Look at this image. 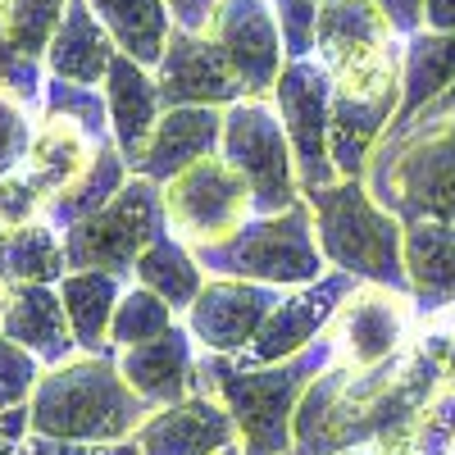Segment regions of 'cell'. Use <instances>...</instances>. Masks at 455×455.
<instances>
[{"mask_svg": "<svg viewBox=\"0 0 455 455\" xmlns=\"http://www.w3.org/2000/svg\"><path fill=\"white\" fill-rule=\"evenodd\" d=\"M128 178H132V169H128V160L119 156V146H100V156L92 160V169L73 182L68 192H60V196L46 201L42 219H46L51 228H60V233H68V228H78V223L92 219L96 210H105L114 196L124 192Z\"/></svg>", "mask_w": 455, "mask_h": 455, "instance_id": "f546056e", "label": "cell"}, {"mask_svg": "<svg viewBox=\"0 0 455 455\" xmlns=\"http://www.w3.org/2000/svg\"><path fill=\"white\" fill-rule=\"evenodd\" d=\"M105 109H109V132H114V146L119 156L128 160V169L141 160V150L156 132L160 114H164V100H160V83H156V68H146L137 60H128L124 51L114 55L109 73H105Z\"/></svg>", "mask_w": 455, "mask_h": 455, "instance_id": "7402d4cb", "label": "cell"}, {"mask_svg": "<svg viewBox=\"0 0 455 455\" xmlns=\"http://www.w3.org/2000/svg\"><path fill=\"white\" fill-rule=\"evenodd\" d=\"M36 119H42V109L0 87V178L23 169L32 132H36Z\"/></svg>", "mask_w": 455, "mask_h": 455, "instance_id": "e575fe53", "label": "cell"}, {"mask_svg": "<svg viewBox=\"0 0 455 455\" xmlns=\"http://www.w3.org/2000/svg\"><path fill=\"white\" fill-rule=\"evenodd\" d=\"M210 36L228 64L237 68V78L246 83L251 96H269L278 73L287 64L283 51V32L269 10V0H219V10L210 19Z\"/></svg>", "mask_w": 455, "mask_h": 455, "instance_id": "2e32d148", "label": "cell"}, {"mask_svg": "<svg viewBox=\"0 0 455 455\" xmlns=\"http://www.w3.org/2000/svg\"><path fill=\"white\" fill-rule=\"evenodd\" d=\"M55 287H60V300H64L68 328L78 337V351L83 355L114 351L109 347V323H114V310H119V296H124L128 278L105 274V269H68Z\"/></svg>", "mask_w": 455, "mask_h": 455, "instance_id": "484cf974", "label": "cell"}, {"mask_svg": "<svg viewBox=\"0 0 455 455\" xmlns=\"http://www.w3.org/2000/svg\"><path fill=\"white\" fill-rule=\"evenodd\" d=\"M96 10V19L105 23V32L114 36L128 60L156 68L164 60L169 32H173V14L164 0H87Z\"/></svg>", "mask_w": 455, "mask_h": 455, "instance_id": "83f0119b", "label": "cell"}, {"mask_svg": "<svg viewBox=\"0 0 455 455\" xmlns=\"http://www.w3.org/2000/svg\"><path fill=\"white\" fill-rule=\"evenodd\" d=\"M46 364L36 360L32 351L14 347V341L0 332V410H19L32 401L36 383H42Z\"/></svg>", "mask_w": 455, "mask_h": 455, "instance_id": "d590c367", "label": "cell"}, {"mask_svg": "<svg viewBox=\"0 0 455 455\" xmlns=\"http://www.w3.org/2000/svg\"><path fill=\"white\" fill-rule=\"evenodd\" d=\"M283 287L269 283H246V278H205L192 310L182 315L187 332L196 337L205 355H242L259 328L278 310Z\"/></svg>", "mask_w": 455, "mask_h": 455, "instance_id": "4fadbf2b", "label": "cell"}, {"mask_svg": "<svg viewBox=\"0 0 455 455\" xmlns=\"http://www.w3.org/2000/svg\"><path fill=\"white\" fill-rule=\"evenodd\" d=\"M100 156V146L92 141V132L83 124H73L68 114H46L36 119V132H32V146H28V160H23V173L28 182L42 192L46 201L68 192L78 182L92 160Z\"/></svg>", "mask_w": 455, "mask_h": 455, "instance_id": "603a6c76", "label": "cell"}, {"mask_svg": "<svg viewBox=\"0 0 455 455\" xmlns=\"http://www.w3.org/2000/svg\"><path fill=\"white\" fill-rule=\"evenodd\" d=\"M405 278L419 315L455 306V223H405Z\"/></svg>", "mask_w": 455, "mask_h": 455, "instance_id": "d4e9b609", "label": "cell"}, {"mask_svg": "<svg viewBox=\"0 0 455 455\" xmlns=\"http://www.w3.org/2000/svg\"><path fill=\"white\" fill-rule=\"evenodd\" d=\"M373 5L387 14V23L405 36V42L414 32H424V5H428V0H373Z\"/></svg>", "mask_w": 455, "mask_h": 455, "instance_id": "ab89813d", "label": "cell"}, {"mask_svg": "<svg viewBox=\"0 0 455 455\" xmlns=\"http://www.w3.org/2000/svg\"><path fill=\"white\" fill-rule=\"evenodd\" d=\"M169 14H173V28H187V32H210V19L219 10V0H164Z\"/></svg>", "mask_w": 455, "mask_h": 455, "instance_id": "60d3db41", "label": "cell"}, {"mask_svg": "<svg viewBox=\"0 0 455 455\" xmlns=\"http://www.w3.org/2000/svg\"><path fill=\"white\" fill-rule=\"evenodd\" d=\"M169 228L164 219V187L150 178H128L124 192L114 196L105 210L83 219L78 228L64 233V255L68 269H105L132 283L137 255Z\"/></svg>", "mask_w": 455, "mask_h": 455, "instance_id": "9c48e42d", "label": "cell"}, {"mask_svg": "<svg viewBox=\"0 0 455 455\" xmlns=\"http://www.w3.org/2000/svg\"><path fill=\"white\" fill-rule=\"evenodd\" d=\"M455 83V32H414L405 42V60H401V114L396 128H405L424 105H433L446 87Z\"/></svg>", "mask_w": 455, "mask_h": 455, "instance_id": "4316f807", "label": "cell"}, {"mask_svg": "<svg viewBox=\"0 0 455 455\" xmlns=\"http://www.w3.org/2000/svg\"><path fill=\"white\" fill-rule=\"evenodd\" d=\"M42 109H46V114H68L73 124H83V128L92 132V141H96V146H114V132H109V109H105V92H100V87H83V83L46 78Z\"/></svg>", "mask_w": 455, "mask_h": 455, "instance_id": "836d02e7", "label": "cell"}, {"mask_svg": "<svg viewBox=\"0 0 455 455\" xmlns=\"http://www.w3.org/2000/svg\"><path fill=\"white\" fill-rule=\"evenodd\" d=\"M114 55H119V46H114V36L96 19V10L87 5V0H68L64 23H60L55 42L46 51V78L100 87L109 64H114Z\"/></svg>", "mask_w": 455, "mask_h": 455, "instance_id": "cb8c5ba5", "label": "cell"}, {"mask_svg": "<svg viewBox=\"0 0 455 455\" xmlns=\"http://www.w3.org/2000/svg\"><path fill=\"white\" fill-rule=\"evenodd\" d=\"M223 455H246V451H242V446H228V451H223Z\"/></svg>", "mask_w": 455, "mask_h": 455, "instance_id": "bcb514c9", "label": "cell"}, {"mask_svg": "<svg viewBox=\"0 0 455 455\" xmlns=\"http://www.w3.org/2000/svg\"><path fill=\"white\" fill-rule=\"evenodd\" d=\"M332 360H337V341L328 332L315 347H306L291 360H278V364H242L237 355H205L201 351L196 392H214L228 405L246 455H287L296 405Z\"/></svg>", "mask_w": 455, "mask_h": 455, "instance_id": "7a4b0ae2", "label": "cell"}, {"mask_svg": "<svg viewBox=\"0 0 455 455\" xmlns=\"http://www.w3.org/2000/svg\"><path fill=\"white\" fill-rule=\"evenodd\" d=\"M0 332L14 347L32 351L46 369L83 355L78 337L68 328L60 287H46V283H0Z\"/></svg>", "mask_w": 455, "mask_h": 455, "instance_id": "ac0fdd59", "label": "cell"}, {"mask_svg": "<svg viewBox=\"0 0 455 455\" xmlns=\"http://www.w3.org/2000/svg\"><path fill=\"white\" fill-rule=\"evenodd\" d=\"M28 405L19 410H0V455H19L23 437H28Z\"/></svg>", "mask_w": 455, "mask_h": 455, "instance_id": "b9f144b4", "label": "cell"}, {"mask_svg": "<svg viewBox=\"0 0 455 455\" xmlns=\"http://www.w3.org/2000/svg\"><path fill=\"white\" fill-rule=\"evenodd\" d=\"M0 246H5V228H0Z\"/></svg>", "mask_w": 455, "mask_h": 455, "instance_id": "7dc6e473", "label": "cell"}, {"mask_svg": "<svg viewBox=\"0 0 455 455\" xmlns=\"http://www.w3.org/2000/svg\"><path fill=\"white\" fill-rule=\"evenodd\" d=\"M269 10L278 19L287 60H310L315 55V32H319L323 0H269Z\"/></svg>", "mask_w": 455, "mask_h": 455, "instance_id": "8d00e7d4", "label": "cell"}, {"mask_svg": "<svg viewBox=\"0 0 455 455\" xmlns=\"http://www.w3.org/2000/svg\"><path fill=\"white\" fill-rule=\"evenodd\" d=\"M178 323L173 306L160 300L150 287L141 283H128L124 296H119V310H114V323H109V347L114 351H128V347H141V341L160 337Z\"/></svg>", "mask_w": 455, "mask_h": 455, "instance_id": "d6a6232c", "label": "cell"}, {"mask_svg": "<svg viewBox=\"0 0 455 455\" xmlns=\"http://www.w3.org/2000/svg\"><path fill=\"white\" fill-rule=\"evenodd\" d=\"M119 373L128 378V387L150 401V405H178L196 392L201 378V347L196 337L187 332V323L178 319L169 332L141 341V347L119 351Z\"/></svg>", "mask_w": 455, "mask_h": 455, "instance_id": "d6986e66", "label": "cell"}, {"mask_svg": "<svg viewBox=\"0 0 455 455\" xmlns=\"http://www.w3.org/2000/svg\"><path fill=\"white\" fill-rule=\"evenodd\" d=\"M68 0H0V36L23 60L46 64V51L64 23Z\"/></svg>", "mask_w": 455, "mask_h": 455, "instance_id": "1f68e13d", "label": "cell"}, {"mask_svg": "<svg viewBox=\"0 0 455 455\" xmlns=\"http://www.w3.org/2000/svg\"><path fill=\"white\" fill-rule=\"evenodd\" d=\"M315 210V237L328 269L351 274L369 287H392L410 296L405 278V223L378 205L364 178H341L306 196Z\"/></svg>", "mask_w": 455, "mask_h": 455, "instance_id": "277c9868", "label": "cell"}, {"mask_svg": "<svg viewBox=\"0 0 455 455\" xmlns=\"http://www.w3.org/2000/svg\"><path fill=\"white\" fill-rule=\"evenodd\" d=\"M364 187L401 223H455V119H410L387 132L364 169Z\"/></svg>", "mask_w": 455, "mask_h": 455, "instance_id": "5b68a950", "label": "cell"}, {"mask_svg": "<svg viewBox=\"0 0 455 455\" xmlns=\"http://www.w3.org/2000/svg\"><path fill=\"white\" fill-rule=\"evenodd\" d=\"M141 401L119 373V351L73 355L42 373L28 401V428L55 442H128L150 419Z\"/></svg>", "mask_w": 455, "mask_h": 455, "instance_id": "3957f363", "label": "cell"}, {"mask_svg": "<svg viewBox=\"0 0 455 455\" xmlns=\"http://www.w3.org/2000/svg\"><path fill=\"white\" fill-rule=\"evenodd\" d=\"M141 455H223L242 446L237 424L214 392H192L178 405L150 410V419L137 428Z\"/></svg>", "mask_w": 455, "mask_h": 455, "instance_id": "e0dca14e", "label": "cell"}, {"mask_svg": "<svg viewBox=\"0 0 455 455\" xmlns=\"http://www.w3.org/2000/svg\"><path fill=\"white\" fill-rule=\"evenodd\" d=\"M210 278H246L269 287H306L328 274V259L315 237L310 201H296L283 214H251L233 237L192 251Z\"/></svg>", "mask_w": 455, "mask_h": 455, "instance_id": "8992f818", "label": "cell"}, {"mask_svg": "<svg viewBox=\"0 0 455 455\" xmlns=\"http://www.w3.org/2000/svg\"><path fill=\"white\" fill-rule=\"evenodd\" d=\"M156 83H160V100L164 109H182V105H214L228 109L246 100V83L237 78V68L228 64V55L219 51V42L210 32H187L173 28L164 60L156 64Z\"/></svg>", "mask_w": 455, "mask_h": 455, "instance_id": "9a60e30c", "label": "cell"}, {"mask_svg": "<svg viewBox=\"0 0 455 455\" xmlns=\"http://www.w3.org/2000/svg\"><path fill=\"white\" fill-rule=\"evenodd\" d=\"M419 328V310H414V296L392 291V287H369L360 283L328 328V337L337 341V360L351 369H378L396 360Z\"/></svg>", "mask_w": 455, "mask_h": 455, "instance_id": "7c38bea8", "label": "cell"}, {"mask_svg": "<svg viewBox=\"0 0 455 455\" xmlns=\"http://www.w3.org/2000/svg\"><path fill=\"white\" fill-rule=\"evenodd\" d=\"M205 269L196 264V255H192V246L187 242H178L169 228L150 242L141 255H137V269H132V283H141V287H150L160 300H169L173 306V315L182 319L187 310H192V300L201 296V287H205Z\"/></svg>", "mask_w": 455, "mask_h": 455, "instance_id": "f1b7e54d", "label": "cell"}, {"mask_svg": "<svg viewBox=\"0 0 455 455\" xmlns=\"http://www.w3.org/2000/svg\"><path fill=\"white\" fill-rule=\"evenodd\" d=\"M315 60L328 68L337 92H387L401 83L405 36L387 23L373 0H323Z\"/></svg>", "mask_w": 455, "mask_h": 455, "instance_id": "52a82bcc", "label": "cell"}, {"mask_svg": "<svg viewBox=\"0 0 455 455\" xmlns=\"http://www.w3.org/2000/svg\"><path fill=\"white\" fill-rule=\"evenodd\" d=\"M332 455H378L373 446H351V451H332Z\"/></svg>", "mask_w": 455, "mask_h": 455, "instance_id": "f6af8a7d", "label": "cell"}, {"mask_svg": "<svg viewBox=\"0 0 455 455\" xmlns=\"http://www.w3.org/2000/svg\"><path fill=\"white\" fill-rule=\"evenodd\" d=\"M424 28L455 32V0H428V5H424Z\"/></svg>", "mask_w": 455, "mask_h": 455, "instance_id": "7bdbcfd3", "label": "cell"}, {"mask_svg": "<svg viewBox=\"0 0 455 455\" xmlns=\"http://www.w3.org/2000/svg\"><path fill=\"white\" fill-rule=\"evenodd\" d=\"M223 146V109L214 105H182V109H164L156 132H150L141 160L132 164L137 178L150 182H173L182 169H192L205 156H219Z\"/></svg>", "mask_w": 455, "mask_h": 455, "instance_id": "ffe728a7", "label": "cell"}, {"mask_svg": "<svg viewBox=\"0 0 455 455\" xmlns=\"http://www.w3.org/2000/svg\"><path fill=\"white\" fill-rule=\"evenodd\" d=\"M355 287H360V283H355L351 274L328 269L323 278H315V283H306V287L283 291L278 310L269 315V323L259 328V337L251 341L237 360H242V364H278V360L300 355V351L315 347V341L332 328L341 300H347Z\"/></svg>", "mask_w": 455, "mask_h": 455, "instance_id": "5bb4252c", "label": "cell"}, {"mask_svg": "<svg viewBox=\"0 0 455 455\" xmlns=\"http://www.w3.org/2000/svg\"><path fill=\"white\" fill-rule=\"evenodd\" d=\"M442 383V369L414 347L378 364L351 369L332 360L306 387L291 424V455H332L351 446H373L396 424L414 419Z\"/></svg>", "mask_w": 455, "mask_h": 455, "instance_id": "6da1fadb", "label": "cell"}, {"mask_svg": "<svg viewBox=\"0 0 455 455\" xmlns=\"http://www.w3.org/2000/svg\"><path fill=\"white\" fill-rule=\"evenodd\" d=\"M164 219L169 233L192 251L214 246L251 219V187L223 156H205L164 182Z\"/></svg>", "mask_w": 455, "mask_h": 455, "instance_id": "8fae6325", "label": "cell"}, {"mask_svg": "<svg viewBox=\"0 0 455 455\" xmlns=\"http://www.w3.org/2000/svg\"><path fill=\"white\" fill-rule=\"evenodd\" d=\"M19 455H141V446H137V437H128V442H55V437L28 433Z\"/></svg>", "mask_w": 455, "mask_h": 455, "instance_id": "f35d334b", "label": "cell"}, {"mask_svg": "<svg viewBox=\"0 0 455 455\" xmlns=\"http://www.w3.org/2000/svg\"><path fill=\"white\" fill-rule=\"evenodd\" d=\"M64 274H68V255H64L60 228L36 219L28 228L5 233V246H0V283H46V287H55Z\"/></svg>", "mask_w": 455, "mask_h": 455, "instance_id": "4dcf8cb0", "label": "cell"}, {"mask_svg": "<svg viewBox=\"0 0 455 455\" xmlns=\"http://www.w3.org/2000/svg\"><path fill=\"white\" fill-rule=\"evenodd\" d=\"M269 100H274L278 119H283L287 141H291L300 196L341 182V173L332 164V150H328V124H332V78H328V68L315 55L310 60H287Z\"/></svg>", "mask_w": 455, "mask_h": 455, "instance_id": "30bf717a", "label": "cell"}, {"mask_svg": "<svg viewBox=\"0 0 455 455\" xmlns=\"http://www.w3.org/2000/svg\"><path fill=\"white\" fill-rule=\"evenodd\" d=\"M451 455H455V442H451Z\"/></svg>", "mask_w": 455, "mask_h": 455, "instance_id": "c3c4849f", "label": "cell"}, {"mask_svg": "<svg viewBox=\"0 0 455 455\" xmlns=\"http://www.w3.org/2000/svg\"><path fill=\"white\" fill-rule=\"evenodd\" d=\"M219 156L251 187V214H283L300 196L296 156L283 132V119L269 96H246L223 109V146Z\"/></svg>", "mask_w": 455, "mask_h": 455, "instance_id": "ba28073f", "label": "cell"}, {"mask_svg": "<svg viewBox=\"0 0 455 455\" xmlns=\"http://www.w3.org/2000/svg\"><path fill=\"white\" fill-rule=\"evenodd\" d=\"M401 114V83L387 92H337L332 87V124H328V150L341 178H364L373 150L383 146Z\"/></svg>", "mask_w": 455, "mask_h": 455, "instance_id": "44dd1931", "label": "cell"}, {"mask_svg": "<svg viewBox=\"0 0 455 455\" xmlns=\"http://www.w3.org/2000/svg\"><path fill=\"white\" fill-rule=\"evenodd\" d=\"M419 114H428V119H455V83H451V87H446L433 105H424ZM419 114H414V119H419Z\"/></svg>", "mask_w": 455, "mask_h": 455, "instance_id": "ee69618b", "label": "cell"}, {"mask_svg": "<svg viewBox=\"0 0 455 455\" xmlns=\"http://www.w3.org/2000/svg\"><path fill=\"white\" fill-rule=\"evenodd\" d=\"M42 210H46V196L28 182L23 169L0 178V228H5V233L36 223V219H42Z\"/></svg>", "mask_w": 455, "mask_h": 455, "instance_id": "74e56055", "label": "cell"}]
</instances>
